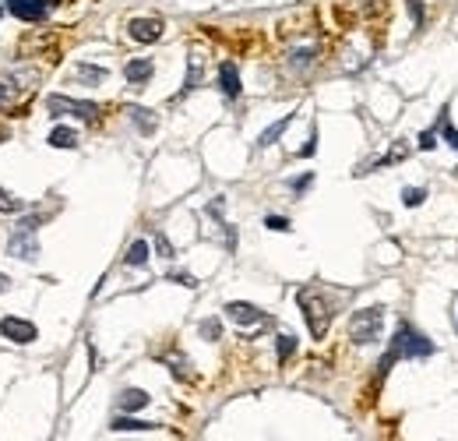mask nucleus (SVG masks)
I'll return each mask as SVG.
<instances>
[{
  "mask_svg": "<svg viewBox=\"0 0 458 441\" xmlns=\"http://www.w3.org/2000/svg\"><path fill=\"white\" fill-rule=\"evenodd\" d=\"M116 406H120L124 413H138V410L148 406V392H141V388H124L120 399H116Z\"/></svg>",
  "mask_w": 458,
  "mask_h": 441,
  "instance_id": "nucleus-12",
  "label": "nucleus"
},
{
  "mask_svg": "<svg viewBox=\"0 0 458 441\" xmlns=\"http://www.w3.org/2000/svg\"><path fill=\"white\" fill-rule=\"evenodd\" d=\"M46 110L53 117H78V120H95L99 117V106L89 99H71V95H50L46 99Z\"/></svg>",
  "mask_w": 458,
  "mask_h": 441,
  "instance_id": "nucleus-4",
  "label": "nucleus"
},
{
  "mask_svg": "<svg viewBox=\"0 0 458 441\" xmlns=\"http://www.w3.org/2000/svg\"><path fill=\"white\" fill-rule=\"evenodd\" d=\"M113 431H156L159 424H152V420H138V417H127V413H120V417H113V424H109Z\"/></svg>",
  "mask_w": 458,
  "mask_h": 441,
  "instance_id": "nucleus-14",
  "label": "nucleus"
},
{
  "mask_svg": "<svg viewBox=\"0 0 458 441\" xmlns=\"http://www.w3.org/2000/svg\"><path fill=\"white\" fill-rule=\"evenodd\" d=\"M7 255H14V258H21V262H32V258L39 255V240H36V233L18 226V230L11 233V240H7Z\"/></svg>",
  "mask_w": 458,
  "mask_h": 441,
  "instance_id": "nucleus-7",
  "label": "nucleus"
},
{
  "mask_svg": "<svg viewBox=\"0 0 458 441\" xmlns=\"http://www.w3.org/2000/svg\"><path fill=\"white\" fill-rule=\"evenodd\" d=\"M409 11H413L416 25H423V0H409Z\"/></svg>",
  "mask_w": 458,
  "mask_h": 441,
  "instance_id": "nucleus-35",
  "label": "nucleus"
},
{
  "mask_svg": "<svg viewBox=\"0 0 458 441\" xmlns=\"http://www.w3.org/2000/svg\"><path fill=\"white\" fill-rule=\"evenodd\" d=\"M75 78H78V82H85V85H102V82H106V68L78 64V68H75Z\"/></svg>",
  "mask_w": 458,
  "mask_h": 441,
  "instance_id": "nucleus-18",
  "label": "nucleus"
},
{
  "mask_svg": "<svg viewBox=\"0 0 458 441\" xmlns=\"http://www.w3.org/2000/svg\"><path fill=\"white\" fill-rule=\"evenodd\" d=\"M0 212H25V201H21V198H14L11 191H4V187H0Z\"/></svg>",
  "mask_w": 458,
  "mask_h": 441,
  "instance_id": "nucleus-25",
  "label": "nucleus"
},
{
  "mask_svg": "<svg viewBox=\"0 0 458 441\" xmlns=\"http://www.w3.org/2000/svg\"><path fill=\"white\" fill-rule=\"evenodd\" d=\"M314 57H317V50H314V46H303V50H293V53H289V68H293V71L300 75V71H307V68L314 64Z\"/></svg>",
  "mask_w": 458,
  "mask_h": 441,
  "instance_id": "nucleus-20",
  "label": "nucleus"
},
{
  "mask_svg": "<svg viewBox=\"0 0 458 441\" xmlns=\"http://www.w3.org/2000/svg\"><path fill=\"white\" fill-rule=\"evenodd\" d=\"M430 149H437V131L434 127L420 134V152H430Z\"/></svg>",
  "mask_w": 458,
  "mask_h": 441,
  "instance_id": "nucleus-30",
  "label": "nucleus"
},
{
  "mask_svg": "<svg viewBox=\"0 0 458 441\" xmlns=\"http://www.w3.org/2000/svg\"><path fill=\"white\" fill-rule=\"evenodd\" d=\"M156 251H159V255H163V258H173V244H170V240H166V237H163V233H159V237H156Z\"/></svg>",
  "mask_w": 458,
  "mask_h": 441,
  "instance_id": "nucleus-33",
  "label": "nucleus"
},
{
  "mask_svg": "<svg viewBox=\"0 0 458 441\" xmlns=\"http://www.w3.org/2000/svg\"><path fill=\"white\" fill-rule=\"evenodd\" d=\"M197 332H201V339L215 343V339H222V322H219V318H205V322L197 325Z\"/></svg>",
  "mask_w": 458,
  "mask_h": 441,
  "instance_id": "nucleus-23",
  "label": "nucleus"
},
{
  "mask_svg": "<svg viewBox=\"0 0 458 441\" xmlns=\"http://www.w3.org/2000/svg\"><path fill=\"white\" fill-rule=\"evenodd\" d=\"M434 131H437V134H441V138H445V142H448V145H452V149H455V152H458V131H455V127H452V117H448V106H445V110L437 113V127H434Z\"/></svg>",
  "mask_w": 458,
  "mask_h": 441,
  "instance_id": "nucleus-19",
  "label": "nucleus"
},
{
  "mask_svg": "<svg viewBox=\"0 0 458 441\" xmlns=\"http://www.w3.org/2000/svg\"><path fill=\"white\" fill-rule=\"evenodd\" d=\"M423 201H427V187H405L402 191V205L405 208H420Z\"/></svg>",
  "mask_w": 458,
  "mask_h": 441,
  "instance_id": "nucleus-24",
  "label": "nucleus"
},
{
  "mask_svg": "<svg viewBox=\"0 0 458 441\" xmlns=\"http://www.w3.org/2000/svg\"><path fill=\"white\" fill-rule=\"evenodd\" d=\"M275 343H278V363H285L296 353V336H278Z\"/></svg>",
  "mask_w": 458,
  "mask_h": 441,
  "instance_id": "nucleus-26",
  "label": "nucleus"
},
{
  "mask_svg": "<svg viewBox=\"0 0 458 441\" xmlns=\"http://www.w3.org/2000/svg\"><path fill=\"white\" fill-rule=\"evenodd\" d=\"M152 71H156V68H152L148 57H134V60L124 64V78H127L131 85H145V82L152 78Z\"/></svg>",
  "mask_w": 458,
  "mask_h": 441,
  "instance_id": "nucleus-11",
  "label": "nucleus"
},
{
  "mask_svg": "<svg viewBox=\"0 0 458 441\" xmlns=\"http://www.w3.org/2000/svg\"><path fill=\"white\" fill-rule=\"evenodd\" d=\"M163 363L173 371V378H180V381H190L194 378V371H190V360L183 356V353H163Z\"/></svg>",
  "mask_w": 458,
  "mask_h": 441,
  "instance_id": "nucleus-13",
  "label": "nucleus"
},
{
  "mask_svg": "<svg viewBox=\"0 0 458 441\" xmlns=\"http://www.w3.org/2000/svg\"><path fill=\"white\" fill-rule=\"evenodd\" d=\"M18 95H21L18 78H14V75H0V106H11Z\"/></svg>",
  "mask_w": 458,
  "mask_h": 441,
  "instance_id": "nucleus-21",
  "label": "nucleus"
},
{
  "mask_svg": "<svg viewBox=\"0 0 458 441\" xmlns=\"http://www.w3.org/2000/svg\"><path fill=\"white\" fill-rule=\"evenodd\" d=\"M289 120H293V113H285L282 120H275L272 127H265V131H261V138H258V149H268V145H275V142L282 138V131L289 127Z\"/></svg>",
  "mask_w": 458,
  "mask_h": 441,
  "instance_id": "nucleus-15",
  "label": "nucleus"
},
{
  "mask_svg": "<svg viewBox=\"0 0 458 441\" xmlns=\"http://www.w3.org/2000/svg\"><path fill=\"white\" fill-rule=\"evenodd\" d=\"M405 156H409V149H405V145L398 142V145H395V149H391V152H388L384 159H377V166H391V163H398V159H405Z\"/></svg>",
  "mask_w": 458,
  "mask_h": 441,
  "instance_id": "nucleus-28",
  "label": "nucleus"
},
{
  "mask_svg": "<svg viewBox=\"0 0 458 441\" xmlns=\"http://www.w3.org/2000/svg\"><path fill=\"white\" fill-rule=\"evenodd\" d=\"M296 304H300V311H303V318H307L310 336H314V339H325V336H328V325H332V318H335V307H332V300L325 297V289L303 286V289L296 293Z\"/></svg>",
  "mask_w": 458,
  "mask_h": 441,
  "instance_id": "nucleus-2",
  "label": "nucleus"
},
{
  "mask_svg": "<svg viewBox=\"0 0 458 441\" xmlns=\"http://www.w3.org/2000/svg\"><path fill=\"white\" fill-rule=\"evenodd\" d=\"M7 289H11V279H7V275L0 272V293H7Z\"/></svg>",
  "mask_w": 458,
  "mask_h": 441,
  "instance_id": "nucleus-36",
  "label": "nucleus"
},
{
  "mask_svg": "<svg viewBox=\"0 0 458 441\" xmlns=\"http://www.w3.org/2000/svg\"><path fill=\"white\" fill-rule=\"evenodd\" d=\"M163 28H166V25H163L159 18H131V21H127V36H131L134 43H145V46H148V43H159V39H163Z\"/></svg>",
  "mask_w": 458,
  "mask_h": 441,
  "instance_id": "nucleus-5",
  "label": "nucleus"
},
{
  "mask_svg": "<svg viewBox=\"0 0 458 441\" xmlns=\"http://www.w3.org/2000/svg\"><path fill=\"white\" fill-rule=\"evenodd\" d=\"M219 88H222L226 99H240L244 85H240V71H236L233 60H222V64H219Z\"/></svg>",
  "mask_w": 458,
  "mask_h": 441,
  "instance_id": "nucleus-10",
  "label": "nucleus"
},
{
  "mask_svg": "<svg viewBox=\"0 0 458 441\" xmlns=\"http://www.w3.org/2000/svg\"><path fill=\"white\" fill-rule=\"evenodd\" d=\"M127 113H131V120L138 124V131H141V134H152V131H156V124H159V120L152 117V110H145V106H131Z\"/></svg>",
  "mask_w": 458,
  "mask_h": 441,
  "instance_id": "nucleus-16",
  "label": "nucleus"
},
{
  "mask_svg": "<svg viewBox=\"0 0 458 441\" xmlns=\"http://www.w3.org/2000/svg\"><path fill=\"white\" fill-rule=\"evenodd\" d=\"M381 329H384V307H364L349 318V339L356 346H374L381 339Z\"/></svg>",
  "mask_w": 458,
  "mask_h": 441,
  "instance_id": "nucleus-3",
  "label": "nucleus"
},
{
  "mask_svg": "<svg viewBox=\"0 0 458 441\" xmlns=\"http://www.w3.org/2000/svg\"><path fill=\"white\" fill-rule=\"evenodd\" d=\"M226 318L233 322V325H261L265 322V311H258L254 304H247V300H229L226 304Z\"/></svg>",
  "mask_w": 458,
  "mask_h": 441,
  "instance_id": "nucleus-8",
  "label": "nucleus"
},
{
  "mask_svg": "<svg viewBox=\"0 0 458 441\" xmlns=\"http://www.w3.org/2000/svg\"><path fill=\"white\" fill-rule=\"evenodd\" d=\"M0 336H4V339H11V343H18V346H28V343H36V325H32V322H25V318L7 314V318L0 322Z\"/></svg>",
  "mask_w": 458,
  "mask_h": 441,
  "instance_id": "nucleus-6",
  "label": "nucleus"
},
{
  "mask_svg": "<svg viewBox=\"0 0 458 441\" xmlns=\"http://www.w3.org/2000/svg\"><path fill=\"white\" fill-rule=\"evenodd\" d=\"M265 226H268V230H275V233H289V230H293L285 216H265Z\"/></svg>",
  "mask_w": 458,
  "mask_h": 441,
  "instance_id": "nucleus-29",
  "label": "nucleus"
},
{
  "mask_svg": "<svg viewBox=\"0 0 458 441\" xmlns=\"http://www.w3.org/2000/svg\"><path fill=\"white\" fill-rule=\"evenodd\" d=\"M310 184H314V174H303V176H296V180H289V187H293L296 194H303Z\"/></svg>",
  "mask_w": 458,
  "mask_h": 441,
  "instance_id": "nucleus-32",
  "label": "nucleus"
},
{
  "mask_svg": "<svg viewBox=\"0 0 458 441\" xmlns=\"http://www.w3.org/2000/svg\"><path fill=\"white\" fill-rule=\"evenodd\" d=\"M50 145H53V149H78V131H71V127H53V131H50Z\"/></svg>",
  "mask_w": 458,
  "mask_h": 441,
  "instance_id": "nucleus-17",
  "label": "nucleus"
},
{
  "mask_svg": "<svg viewBox=\"0 0 458 441\" xmlns=\"http://www.w3.org/2000/svg\"><path fill=\"white\" fill-rule=\"evenodd\" d=\"M7 11L14 18H21V21H43L50 4L46 0H7Z\"/></svg>",
  "mask_w": 458,
  "mask_h": 441,
  "instance_id": "nucleus-9",
  "label": "nucleus"
},
{
  "mask_svg": "<svg viewBox=\"0 0 458 441\" xmlns=\"http://www.w3.org/2000/svg\"><path fill=\"white\" fill-rule=\"evenodd\" d=\"M314 149H317V131H314V134H310V142L300 149V156H303V159H310V156H314Z\"/></svg>",
  "mask_w": 458,
  "mask_h": 441,
  "instance_id": "nucleus-34",
  "label": "nucleus"
},
{
  "mask_svg": "<svg viewBox=\"0 0 458 441\" xmlns=\"http://www.w3.org/2000/svg\"><path fill=\"white\" fill-rule=\"evenodd\" d=\"M416 360V356H434V343L420 332V329H413L409 322H398V329H395V336H391V346L388 353L381 356V363H377V378H384L391 367H395V360Z\"/></svg>",
  "mask_w": 458,
  "mask_h": 441,
  "instance_id": "nucleus-1",
  "label": "nucleus"
},
{
  "mask_svg": "<svg viewBox=\"0 0 458 441\" xmlns=\"http://www.w3.org/2000/svg\"><path fill=\"white\" fill-rule=\"evenodd\" d=\"M124 262L134 265V268H141V265H148V240H134L131 248H127V255H124Z\"/></svg>",
  "mask_w": 458,
  "mask_h": 441,
  "instance_id": "nucleus-22",
  "label": "nucleus"
},
{
  "mask_svg": "<svg viewBox=\"0 0 458 441\" xmlns=\"http://www.w3.org/2000/svg\"><path fill=\"white\" fill-rule=\"evenodd\" d=\"M170 282H180V286H187V289L197 286V279H194L190 272H170Z\"/></svg>",
  "mask_w": 458,
  "mask_h": 441,
  "instance_id": "nucleus-31",
  "label": "nucleus"
},
{
  "mask_svg": "<svg viewBox=\"0 0 458 441\" xmlns=\"http://www.w3.org/2000/svg\"><path fill=\"white\" fill-rule=\"evenodd\" d=\"M197 78H201V57L194 53V57H190V71H187V85H183V92H190V88L197 85ZM183 92H180V95H183Z\"/></svg>",
  "mask_w": 458,
  "mask_h": 441,
  "instance_id": "nucleus-27",
  "label": "nucleus"
}]
</instances>
